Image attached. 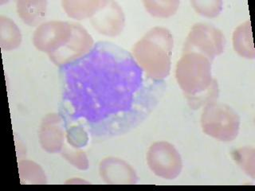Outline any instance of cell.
I'll return each mask as SVG.
<instances>
[{"mask_svg": "<svg viewBox=\"0 0 255 191\" xmlns=\"http://www.w3.org/2000/svg\"><path fill=\"white\" fill-rule=\"evenodd\" d=\"M143 4L145 6L146 10L149 12L151 15L155 17H169L175 14L179 2L177 1H144Z\"/></svg>", "mask_w": 255, "mask_h": 191, "instance_id": "cell-16", "label": "cell"}, {"mask_svg": "<svg viewBox=\"0 0 255 191\" xmlns=\"http://www.w3.org/2000/svg\"><path fill=\"white\" fill-rule=\"evenodd\" d=\"M172 47L171 33L164 28L155 27L135 44L133 55L151 78L163 81L169 74Z\"/></svg>", "mask_w": 255, "mask_h": 191, "instance_id": "cell-3", "label": "cell"}, {"mask_svg": "<svg viewBox=\"0 0 255 191\" xmlns=\"http://www.w3.org/2000/svg\"><path fill=\"white\" fill-rule=\"evenodd\" d=\"M63 119L57 114H50L43 119L39 131L41 145L50 153H56L63 147Z\"/></svg>", "mask_w": 255, "mask_h": 191, "instance_id": "cell-8", "label": "cell"}, {"mask_svg": "<svg viewBox=\"0 0 255 191\" xmlns=\"http://www.w3.org/2000/svg\"><path fill=\"white\" fill-rule=\"evenodd\" d=\"M211 59L196 52L183 53L176 67V78L188 101L208 103L217 94V85L212 86Z\"/></svg>", "mask_w": 255, "mask_h": 191, "instance_id": "cell-2", "label": "cell"}, {"mask_svg": "<svg viewBox=\"0 0 255 191\" xmlns=\"http://www.w3.org/2000/svg\"><path fill=\"white\" fill-rule=\"evenodd\" d=\"M102 12L93 19L94 27L102 34L117 35L122 31L125 17L122 9L114 2H106L102 8Z\"/></svg>", "mask_w": 255, "mask_h": 191, "instance_id": "cell-10", "label": "cell"}, {"mask_svg": "<svg viewBox=\"0 0 255 191\" xmlns=\"http://www.w3.org/2000/svg\"><path fill=\"white\" fill-rule=\"evenodd\" d=\"M202 127L204 132L221 141H231L237 136L239 118L231 107L209 103L203 110Z\"/></svg>", "mask_w": 255, "mask_h": 191, "instance_id": "cell-4", "label": "cell"}, {"mask_svg": "<svg viewBox=\"0 0 255 191\" xmlns=\"http://www.w3.org/2000/svg\"><path fill=\"white\" fill-rule=\"evenodd\" d=\"M17 11L25 23L30 26H35L46 16V2L18 1L17 2Z\"/></svg>", "mask_w": 255, "mask_h": 191, "instance_id": "cell-11", "label": "cell"}, {"mask_svg": "<svg viewBox=\"0 0 255 191\" xmlns=\"http://www.w3.org/2000/svg\"><path fill=\"white\" fill-rule=\"evenodd\" d=\"M62 119L92 137L106 139L133 129L151 113L165 90L133 56L110 42L61 68Z\"/></svg>", "mask_w": 255, "mask_h": 191, "instance_id": "cell-1", "label": "cell"}, {"mask_svg": "<svg viewBox=\"0 0 255 191\" xmlns=\"http://www.w3.org/2000/svg\"><path fill=\"white\" fill-rule=\"evenodd\" d=\"M21 182L29 184H46V175L42 168L33 162L22 161L18 163Z\"/></svg>", "mask_w": 255, "mask_h": 191, "instance_id": "cell-15", "label": "cell"}, {"mask_svg": "<svg viewBox=\"0 0 255 191\" xmlns=\"http://www.w3.org/2000/svg\"><path fill=\"white\" fill-rule=\"evenodd\" d=\"M100 174L104 181L110 184H135L137 181L131 166L115 158H108L101 163Z\"/></svg>", "mask_w": 255, "mask_h": 191, "instance_id": "cell-9", "label": "cell"}, {"mask_svg": "<svg viewBox=\"0 0 255 191\" xmlns=\"http://www.w3.org/2000/svg\"><path fill=\"white\" fill-rule=\"evenodd\" d=\"M62 155H63V157L66 158V160L79 169L86 170L89 167L87 158L82 151L66 148L62 151Z\"/></svg>", "mask_w": 255, "mask_h": 191, "instance_id": "cell-18", "label": "cell"}, {"mask_svg": "<svg viewBox=\"0 0 255 191\" xmlns=\"http://www.w3.org/2000/svg\"><path fill=\"white\" fill-rule=\"evenodd\" d=\"M104 3L105 1H63L62 6L70 17L81 20L94 15Z\"/></svg>", "mask_w": 255, "mask_h": 191, "instance_id": "cell-12", "label": "cell"}, {"mask_svg": "<svg viewBox=\"0 0 255 191\" xmlns=\"http://www.w3.org/2000/svg\"><path fill=\"white\" fill-rule=\"evenodd\" d=\"M67 139L70 145L75 148L84 147L89 140V135L86 130L79 126L68 127Z\"/></svg>", "mask_w": 255, "mask_h": 191, "instance_id": "cell-17", "label": "cell"}, {"mask_svg": "<svg viewBox=\"0 0 255 191\" xmlns=\"http://www.w3.org/2000/svg\"><path fill=\"white\" fill-rule=\"evenodd\" d=\"M234 46L240 55L247 58H254L255 52L251 37V22H246L235 30Z\"/></svg>", "mask_w": 255, "mask_h": 191, "instance_id": "cell-13", "label": "cell"}, {"mask_svg": "<svg viewBox=\"0 0 255 191\" xmlns=\"http://www.w3.org/2000/svg\"><path fill=\"white\" fill-rule=\"evenodd\" d=\"M1 46L2 50H11L18 47L22 41L20 30L10 18L1 16Z\"/></svg>", "mask_w": 255, "mask_h": 191, "instance_id": "cell-14", "label": "cell"}, {"mask_svg": "<svg viewBox=\"0 0 255 191\" xmlns=\"http://www.w3.org/2000/svg\"><path fill=\"white\" fill-rule=\"evenodd\" d=\"M74 30V23L46 22L36 30L33 42L38 50L46 52L50 57L66 47L73 37Z\"/></svg>", "mask_w": 255, "mask_h": 191, "instance_id": "cell-5", "label": "cell"}, {"mask_svg": "<svg viewBox=\"0 0 255 191\" xmlns=\"http://www.w3.org/2000/svg\"><path fill=\"white\" fill-rule=\"evenodd\" d=\"M224 49V36L216 28L198 24L194 26L184 45L183 53L196 52L212 60Z\"/></svg>", "mask_w": 255, "mask_h": 191, "instance_id": "cell-7", "label": "cell"}, {"mask_svg": "<svg viewBox=\"0 0 255 191\" xmlns=\"http://www.w3.org/2000/svg\"><path fill=\"white\" fill-rule=\"evenodd\" d=\"M147 164L151 171L159 177L174 179L180 174V155L173 146L165 142L154 143L147 152Z\"/></svg>", "mask_w": 255, "mask_h": 191, "instance_id": "cell-6", "label": "cell"}]
</instances>
